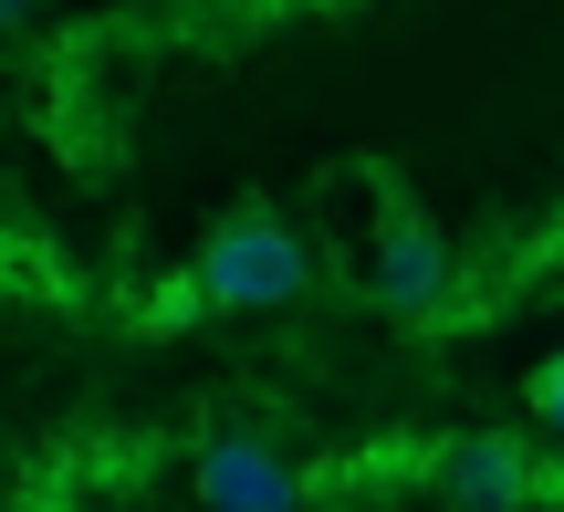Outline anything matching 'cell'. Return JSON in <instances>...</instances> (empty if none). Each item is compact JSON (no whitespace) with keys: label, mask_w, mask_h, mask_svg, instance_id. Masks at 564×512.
Listing matches in <instances>:
<instances>
[{"label":"cell","mask_w":564,"mask_h":512,"mask_svg":"<svg viewBox=\"0 0 564 512\" xmlns=\"http://www.w3.org/2000/svg\"><path fill=\"white\" fill-rule=\"evenodd\" d=\"M303 283H314V251H303V230L282 220V209L241 199V209H230V220L199 241L188 304H220V314H272V304H293Z\"/></svg>","instance_id":"cell-1"},{"label":"cell","mask_w":564,"mask_h":512,"mask_svg":"<svg viewBox=\"0 0 564 512\" xmlns=\"http://www.w3.org/2000/svg\"><path fill=\"white\" fill-rule=\"evenodd\" d=\"M449 283H460V272H449V241L429 230V209L387 188V230H377V304H387V314H440V304H449Z\"/></svg>","instance_id":"cell-2"},{"label":"cell","mask_w":564,"mask_h":512,"mask_svg":"<svg viewBox=\"0 0 564 512\" xmlns=\"http://www.w3.org/2000/svg\"><path fill=\"white\" fill-rule=\"evenodd\" d=\"M199 502H209V512H303V481H293V460H282V450L220 429V439L199 450Z\"/></svg>","instance_id":"cell-3"},{"label":"cell","mask_w":564,"mask_h":512,"mask_svg":"<svg viewBox=\"0 0 564 512\" xmlns=\"http://www.w3.org/2000/svg\"><path fill=\"white\" fill-rule=\"evenodd\" d=\"M440 492L460 502V512H523L533 492H544V471L523 460V439H449L440 450Z\"/></svg>","instance_id":"cell-4"},{"label":"cell","mask_w":564,"mask_h":512,"mask_svg":"<svg viewBox=\"0 0 564 512\" xmlns=\"http://www.w3.org/2000/svg\"><path fill=\"white\" fill-rule=\"evenodd\" d=\"M533 418H544V429L564 439V346L544 356V367H533Z\"/></svg>","instance_id":"cell-5"},{"label":"cell","mask_w":564,"mask_h":512,"mask_svg":"<svg viewBox=\"0 0 564 512\" xmlns=\"http://www.w3.org/2000/svg\"><path fill=\"white\" fill-rule=\"evenodd\" d=\"M21 11H32V0H0V32H11V21H21Z\"/></svg>","instance_id":"cell-6"}]
</instances>
